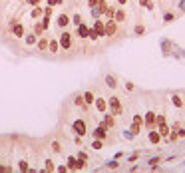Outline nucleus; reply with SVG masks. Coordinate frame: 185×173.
<instances>
[{
    "label": "nucleus",
    "instance_id": "obj_19",
    "mask_svg": "<svg viewBox=\"0 0 185 173\" xmlns=\"http://www.w3.org/2000/svg\"><path fill=\"white\" fill-rule=\"evenodd\" d=\"M48 42H50V40H46V38L38 40V50H40V52H46L48 50Z\"/></svg>",
    "mask_w": 185,
    "mask_h": 173
},
{
    "label": "nucleus",
    "instance_id": "obj_21",
    "mask_svg": "<svg viewBox=\"0 0 185 173\" xmlns=\"http://www.w3.org/2000/svg\"><path fill=\"white\" fill-rule=\"evenodd\" d=\"M94 100H96V98H94L92 92H86V94H84V102H86V104H94Z\"/></svg>",
    "mask_w": 185,
    "mask_h": 173
},
{
    "label": "nucleus",
    "instance_id": "obj_28",
    "mask_svg": "<svg viewBox=\"0 0 185 173\" xmlns=\"http://www.w3.org/2000/svg\"><path fill=\"white\" fill-rule=\"evenodd\" d=\"M92 16H94V18H100V16H102V12H100V8H98V6L92 8Z\"/></svg>",
    "mask_w": 185,
    "mask_h": 173
},
{
    "label": "nucleus",
    "instance_id": "obj_37",
    "mask_svg": "<svg viewBox=\"0 0 185 173\" xmlns=\"http://www.w3.org/2000/svg\"><path fill=\"white\" fill-rule=\"evenodd\" d=\"M78 157H80V159H84V161H88V155H86L84 151H80V153H78Z\"/></svg>",
    "mask_w": 185,
    "mask_h": 173
},
{
    "label": "nucleus",
    "instance_id": "obj_9",
    "mask_svg": "<svg viewBox=\"0 0 185 173\" xmlns=\"http://www.w3.org/2000/svg\"><path fill=\"white\" fill-rule=\"evenodd\" d=\"M78 36L80 38H88L90 36V28L84 26V24H78Z\"/></svg>",
    "mask_w": 185,
    "mask_h": 173
},
{
    "label": "nucleus",
    "instance_id": "obj_31",
    "mask_svg": "<svg viewBox=\"0 0 185 173\" xmlns=\"http://www.w3.org/2000/svg\"><path fill=\"white\" fill-rule=\"evenodd\" d=\"M163 18H165V22H173V14H171V12H165Z\"/></svg>",
    "mask_w": 185,
    "mask_h": 173
},
{
    "label": "nucleus",
    "instance_id": "obj_15",
    "mask_svg": "<svg viewBox=\"0 0 185 173\" xmlns=\"http://www.w3.org/2000/svg\"><path fill=\"white\" fill-rule=\"evenodd\" d=\"M96 102V108H98V112H106V108H108V104L102 100V98H98V100H94Z\"/></svg>",
    "mask_w": 185,
    "mask_h": 173
},
{
    "label": "nucleus",
    "instance_id": "obj_6",
    "mask_svg": "<svg viewBox=\"0 0 185 173\" xmlns=\"http://www.w3.org/2000/svg\"><path fill=\"white\" fill-rule=\"evenodd\" d=\"M106 135H108V128H106L104 124H100V126L94 130V137H96V139H106Z\"/></svg>",
    "mask_w": 185,
    "mask_h": 173
},
{
    "label": "nucleus",
    "instance_id": "obj_24",
    "mask_svg": "<svg viewBox=\"0 0 185 173\" xmlns=\"http://www.w3.org/2000/svg\"><path fill=\"white\" fill-rule=\"evenodd\" d=\"M42 14H44V12H42V10H40L38 6H34V10H32V18H40Z\"/></svg>",
    "mask_w": 185,
    "mask_h": 173
},
{
    "label": "nucleus",
    "instance_id": "obj_22",
    "mask_svg": "<svg viewBox=\"0 0 185 173\" xmlns=\"http://www.w3.org/2000/svg\"><path fill=\"white\" fill-rule=\"evenodd\" d=\"M171 100H173V106H177V108H183V100H181L179 96H173Z\"/></svg>",
    "mask_w": 185,
    "mask_h": 173
},
{
    "label": "nucleus",
    "instance_id": "obj_10",
    "mask_svg": "<svg viewBox=\"0 0 185 173\" xmlns=\"http://www.w3.org/2000/svg\"><path fill=\"white\" fill-rule=\"evenodd\" d=\"M94 30L98 32V36H100V38H102V36H106V30H104V22L96 20V24H94Z\"/></svg>",
    "mask_w": 185,
    "mask_h": 173
},
{
    "label": "nucleus",
    "instance_id": "obj_18",
    "mask_svg": "<svg viewBox=\"0 0 185 173\" xmlns=\"http://www.w3.org/2000/svg\"><path fill=\"white\" fill-rule=\"evenodd\" d=\"M159 139H161L159 131H151V133H149V141H151V143H159Z\"/></svg>",
    "mask_w": 185,
    "mask_h": 173
},
{
    "label": "nucleus",
    "instance_id": "obj_36",
    "mask_svg": "<svg viewBox=\"0 0 185 173\" xmlns=\"http://www.w3.org/2000/svg\"><path fill=\"white\" fill-rule=\"evenodd\" d=\"M48 4L50 6H58V4H62V0H48Z\"/></svg>",
    "mask_w": 185,
    "mask_h": 173
},
{
    "label": "nucleus",
    "instance_id": "obj_23",
    "mask_svg": "<svg viewBox=\"0 0 185 173\" xmlns=\"http://www.w3.org/2000/svg\"><path fill=\"white\" fill-rule=\"evenodd\" d=\"M139 4H141L143 8H147V10H151V8H153V2H151V0H139Z\"/></svg>",
    "mask_w": 185,
    "mask_h": 173
},
{
    "label": "nucleus",
    "instance_id": "obj_14",
    "mask_svg": "<svg viewBox=\"0 0 185 173\" xmlns=\"http://www.w3.org/2000/svg\"><path fill=\"white\" fill-rule=\"evenodd\" d=\"M58 48H60V42H58V40H50V42H48V50H50L52 54H56Z\"/></svg>",
    "mask_w": 185,
    "mask_h": 173
},
{
    "label": "nucleus",
    "instance_id": "obj_4",
    "mask_svg": "<svg viewBox=\"0 0 185 173\" xmlns=\"http://www.w3.org/2000/svg\"><path fill=\"white\" fill-rule=\"evenodd\" d=\"M141 124H143V120H141V116H134V122H132V135L136 137L141 130Z\"/></svg>",
    "mask_w": 185,
    "mask_h": 173
},
{
    "label": "nucleus",
    "instance_id": "obj_5",
    "mask_svg": "<svg viewBox=\"0 0 185 173\" xmlns=\"http://www.w3.org/2000/svg\"><path fill=\"white\" fill-rule=\"evenodd\" d=\"M110 108H112L114 116H122V104L118 98H110Z\"/></svg>",
    "mask_w": 185,
    "mask_h": 173
},
{
    "label": "nucleus",
    "instance_id": "obj_33",
    "mask_svg": "<svg viewBox=\"0 0 185 173\" xmlns=\"http://www.w3.org/2000/svg\"><path fill=\"white\" fill-rule=\"evenodd\" d=\"M42 30H44V26H42V24H36V26H34V34H40Z\"/></svg>",
    "mask_w": 185,
    "mask_h": 173
},
{
    "label": "nucleus",
    "instance_id": "obj_20",
    "mask_svg": "<svg viewBox=\"0 0 185 173\" xmlns=\"http://www.w3.org/2000/svg\"><path fill=\"white\" fill-rule=\"evenodd\" d=\"M24 42L28 44V46H34V44H36V34H28V36L24 38Z\"/></svg>",
    "mask_w": 185,
    "mask_h": 173
},
{
    "label": "nucleus",
    "instance_id": "obj_26",
    "mask_svg": "<svg viewBox=\"0 0 185 173\" xmlns=\"http://www.w3.org/2000/svg\"><path fill=\"white\" fill-rule=\"evenodd\" d=\"M42 26H44V30L50 28V16H44V18H42Z\"/></svg>",
    "mask_w": 185,
    "mask_h": 173
},
{
    "label": "nucleus",
    "instance_id": "obj_3",
    "mask_svg": "<svg viewBox=\"0 0 185 173\" xmlns=\"http://www.w3.org/2000/svg\"><path fill=\"white\" fill-rule=\"evenodd\" d=\"M104 30H106V36H116V32H118V22L112 18V20H108V24L104 26Z\"/></svg>",
    "mask_w": 185,
    "mask_h": 173
},
{
    "label": "nucleus",
    "instance_id": "obj_2",
    "mask_svg": "<svg viewBox=\"0 0 185 173\" xmlns=\"http://www.w3.org/2000/svg\"><path fill=\"white\" fill-rule=\"evenodd\" d=\"M60 46L64 50H70L72 48V36H70V32H62L60 34Z\"/></svg>",
    "mask_w": 185,
    "mask_h": 173
},
{
    "label": "nucleus",
    "instance_id": "obj_11",
    "mask_svg": "<svg viewBox=\"0 0 185 173\" xmlns=\"http://www.w3.org/2000/svg\"><path fill=\"white\" fill-rule=\"evenodd\" d=\"M12 32H14V36H24V26L22 24H12Z\"/></svg>",
    "mask_w": 185,
    "mask_h": 173
},
{
    "label": "nucleus",
    "instance_id": "obj_29",
    "mask_svg": "<svg viewBox=\"0 0 185 173\" xmlns=\"http://www.w3.org/2000/svg\"><path fill=\"white\" fill-rule=\"evenodd\" d=\"M92 147L94 149H102V139H96V141L92 143Z\"/></svg>",
    "mask_w": 185,
    "mask_h": 173
},
{
    "label": "nucleus",
    "instance_id": "obj_27",
    "mask_svg": "<svg viewBox=\"0 0 185 173\" xmlns=\"http://www.w3.org/2000/svg\"><path fill=\"white\" fill-rule=\"evenodd\" d=\"M54 169H56V167H54V161H52V159H48V161H46V171H54Z\"/></svg>",
    "mask_w": 185,
    "mask_h": 173
},
{
    "label": "nucleus",
    "instance_id": "obj_12",
    "mask_svg": "<svg viewBox=\"0 0 185 173\" xmlns=\"http://www.w3.org/2000/svg\"><path fill=\"white\" fill-rule=\"evenodd\" d=\"M106 86L108 88H118V80H116L112 74H108V76H106Z\"/></svg>",
    "mask_w": 185,
    "mask_h": 173
},
{
    "label": "nucleus",
    "instance_id": "obj_13",
    "mask_svg": "<svg viewBox=\"0 0 185 173\" xmlns=\"http://www.w3.org/2000/svg\"><path fill=\"white\" fill-rule=\"evenodd\" d=\"M68 24H70L68 14H60V16H58V26H62V28H64V26H68Z\"/></svg>",
    "mask_w": 185,
    "mask_h": 173
},
{
    "label": "nucleus",
    "instance_id": "obj_1",
    "mask_svg": "<svg viewBox=\"0 0 185 173\" xmlns=\"http://www.w3.org/2000/svg\"><path fill=\"white\" fill-rule=\"evenodd\" d=\"M72 128H74V131H76L78 135H86V133H88V128H86V122H84V120H76V122L72 124Z\"/></svg>",
    "mask_w": 185,
    "mask_h": 173
},
{
    "label": "nucleus",
    "instance_id": "obj_7",
    "mask_svg": "<svg viewBox=\"0 0 185 173\" xmlns=\"http://www.w3.org/2000/svg\"><path fill=\"white\" fill-rule=\"evenodd\" d=\"M143 124H145L147 128H153V126H155V114H153V112H147V114H145Z\"/></svg>",
    "mask_w": 185,
    "mask_h": 173
},
{
    "label": "nucleus",
    "instance_id": "obj_17",
    "mask_svg": "<svg viewBox=\"0 0 185 173\" xmlns=\"http://www.w3.org/2000/svg\"><path fill=\"white\" fill-rule=\"evenodd\" d=\"M114 20H116V22H124V20H126V12H124V10H116Z\"/></svg>",
    "mask_w": 185,
    "mask_h": 173
},
{
    "label": "nucleus",
    "instance_id": "obj_35",
    "mask_svg": "<svg viewBox=\"0 0 185 173\" xmlns=\"http://www.w3.org/2000/svg\"><path fill=\"white\" fill-rule=\"evenodd\" d=\"M52 147H54V151H56V153H58V151H62V147H60V143H58V141H54V143H52Z\"/></svg>",
    "mask_w": 185,
    "mask_h": 173
},
{
    "label": "nucleus",
    "instance_id": "obj_39",
    "mask_svg": "<svg viewBox=\"0 0 185 173\" xmlns=\"http://www.w3.org/2000/svg\"><path fill=\"white\" fill-rule=\"evenodd\" d=\"M181 8H183V10H185V0H181Z\"/></svg>",
    "mask_w": 185,
    "mask_h": 173
},
{
    "label": "nucleus",
    "instance_id": "obj_32",
    "mask_svg": "<svg viewBox=\"0 0 185 173\" xmlns=\"http://www.w3.org/2000/svg\"><path fill=\"white\" fill-rule=\"evenodd\" d=\"M72 22H74V24H82V16H80V14H76V16L72 18Z\"/></svg>",
    "mask_w": 185,
    "mask_h": 173
},
{
    "label": "nucleus",
    "instance_id": "obj_40",
    "mask_svg": "<svg viewBox=\"0 0 185 173\" xmlns=\"http://www.w3.org/2000/svg\"><path fill=\"white\" fill-rule=\"evenodd\" d=\"M118 4H126V0H118Z\"/></svg>",
    "mask_w": 185,
    "mask_h": 173
},
{
    "label": "nucleus",
    "instance_id": "obj_34",
    "mask_svg": "<svg viewBox=\"0 0 185 173\" xmlns=\"http://www.w3.org/2000/svg\"><path fill=\"white\" fill-rule=\"evenodd\" d=\"M98 4H100V0H88V6H90V8H96Z\"/></svg>",
    "mask_w": 185,
    "mask_h": 173
},
{
    "label": "nucleus",
    "instance_id": "obj_25",
    "mask_svg": "<svg viewBox=\"0 0 185 173\" xmlns=\"http://www.w3.org/2000/svg\"><path fill=\"white\" fill-rule=\"evenodd\" d=\"M18 169H20V171H28V169H30V167H28V161H20V163H18Z\"/></svg>",
    "mask_w": 185,
    "mask_h": 173
},
{
    "label": "nucleus",
    "instance_id": "obj_8",
    "mask_svg": "<svg viewBox=\"0 0 185 173\" xmlns=\"http://www.w3.org/2000/svg\"><path fill=\"white\" fill-rule=\"evenodd\" d=\"M104 126H106V128H114V126H116V116H114V114H106Z\"/></svg>",
    "mask_w": 185,
    "mask_h": 173
},
{
    "label": "nucleus",
    "instance_id": "obj_16",
    "mask_svg": "<svg viewBox=\"0 0 185 173\" xmlns=\"http://www.w3.org/2000/svg\"><path fill=\"white\" fill-rule=\"evenodd\" d=\"M159 135L161 137H167L169 135V128H167V124L163 122V124H159Z\"/></svg>",
    "mask_w": 185,
    "mask_h": 173
},
{
    "label": "nucleus",
    "instance_id": "obj_30",
    "mask_svg": "<svg viewBox=\"0 0 185 173\" xmlns=\"http://www.w3.org/2000/svg\"><path fill=\"white\" fill-rule=\"evenodd\" d=\"M143 32H145V28H143L141 24H139V26H136V34H138V36H141Z\"/></svg>",
    "mask_w": 185,
    "mask_h": 173
},
{
    "label": "nucleus",
    "instance_id": "obj_38",
    "mask_svg": "<svg viewBox=\"0 0 185 173\" xmlns=\"http://www.w3.org/2000/svg\"><path fill=\"white\" fill-rule=\"evenodd\" d=\"M108 167H112V169L116 167V169H118V163H116V161H110V163H108Z\"/></svg>",
    "mask_w": 185,
    "mask_h": 173
}]
</instances>
